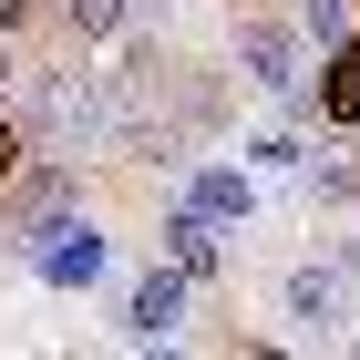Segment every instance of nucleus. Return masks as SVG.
Here are the masks:
<instances>
[{"instance_id": "5", "label": "nucleus", "mask_w": 360, "mask_h": 360, "mask_svg": "<svg viewBox=\"0 0 360 360\" xmlns=\"http://www.w3.org/2000/svg\"><path fill=\"white\" fill-rule=\"evenodd\" d=\"M165 268L186 278V288L226 278V226H217V217H195V206H175V217H165Z\"/></svg>"}, {"instance_id": "1", "label": "nucleus", "mask_w": 360, "mask_h": 360, "mask_svg": "<svg viewBox=\"0 0 360 360\" xmlns=\"http://www.w3.org/2000/svg\"><path fill=\"white\" fill-rule=\"evenodd\" d=\"M21 134L62 144V155H93V144L113 134V93L93 83L83 62H41V72H31V124Z\"/></svg>"}, {"instance_id": "13", "label": "nucleus", "mask_w": 360, "mask_h": 360, "mask_svg": "<svg viewBox=\"0 0 360 360\" xmlns=\"http://www.w3.org/2000/svg\"><path fill=\"white\" fill-rule=\"evenodd\" d=\"M0 103H11V52H0Z\"/></svg>"}, {"instance_id": "10", "label": "nucleus", "mask_w": 360, "mask_h": 360, "mask_svg": "<svg viewBox=\"0 0 360 360\" xmlns=\"http://www.w3.org/2000/svg\"><path fill=\"white\" fill-rule=\"evenodd\" d=\"M340 31H350V0H299V41H319V52H330Z\"/></svg>"}, {"instance_id": "9", "label": "nucleus", "mask_w": 360, "mask_h": 360, "mask_svg": "<svg viewBox=\"0 0 360 360\" xmlns=\"http://www.w3.org/2000/svg\"><path fill=\"white\" fill-rule=\"evenodd\" d=\"M62 21L83 31V41H113V31L134 21V0H62Z\"/></svg>"}, {"instance_id": "11", "label": "nucleus", "mask_w": 360, "mask_h": 360, "mask_svg": "<svg viewBox=\"0 0 360 360\" xmlns=\"http://www.w3.org/2000/svg\"><path fill=\"white\" fill-rule=\"evenodd\" d=\"M21 155H31V134L11 124V113H0V195H11V165H21Z\"/></svg>"}, {"instance_id": "12", "label": "nucleus", "mask_w": 360, "mask_h": 360, "mask_svg": "<svg viewBox=\"0 0 360 360\" xmlns=\"http://www.w3.org/2000/svg\"><path fill=\"white\" fill-rule=\"evenodd\" d=\"M31 11H41V0H0V41H11V31H21Z\"/></svg>"}, {"instance_id": "8", "label": "nucleus", "mask_w": 360, "mask_h": 360, "mask_svg": "<svg viewBox=\"0 0 360 360\" xmlns=\"http://www.w3.org/2000/svg\"><path fill=\"white\" fill-rule=\"evenodd\" d=\"M330 309H340V278L330 268H299V278H288V319H299V330H319Z\"/></svg>"}, {"instance_id": "2", "label": "nucleus", "mask_w": 360, "mask_h": 360, "mask_svg": "<svg viewBox=\"0 0 360 360\" xmlns=\"http://www.w3.org/2000/svg\"><path fill=\"white\" fill-rule=\"evenodd\" d=\"M21 237H31V278H52V288H93V278H103V257H113L103 226L72 217V206H41Z\"/></svg>"}, {"instance_id": "7", "label": "nucleus", "mask_w": 360, "mask_h": 360, "mask_svg": "<svg viewBox=\"0 0 360 360\" xmlns=\"http://www.w3.org/2000/svg\"><path fill=\"white\" fill-rule=\"evenodd\" d=\"M186 206H195V217H217V226H237V217L257 206V186H248L237 165H195V175H186Z\"/></svg>"}, {"instance_id": "6", "label": "nucleus", "mask_w": 360, "mask_h": 360, "mask_svg": "<svg viewBox=\"0 0 360 360\" xmlns=\"http://www.w3.org/2000/svg\"><path fill=\"white\" fill-rule=\"evenodd\" d=\"M175 319H186V278H175V268H144L134 299H124V330H134V340H175Z\"/></svg>"}, {"instance_id": "3", "label": "nucleus", "mask_w": 360, "mask_h": 360, "mask_svg": "<svg viewBox=\"0 0 360 360\" xmlns=\"http://www.w3.org/2000/svg\"><path fill=\"white\" fill-rule=\"evenodd\" d=\"M237 62H248V83L268 93V103H299V93H309V41H299V21H248V31H237Z\"/></svg>"}, {"instance_id": "4", "label": "nucleus", "mask_w": 360, "mask_h": 360, "mask_svg": "<svg viewBox=\"0 0 360 360\" xmlns=\"http://www.w3.org/2000/svg\"><path fill=\"white\" fill-rule=\"evenodd\" d=\"M299 103H319V124H330V134H360V41H350V31L319 52V72H309Z\"/></svg>"}]
</instances>
